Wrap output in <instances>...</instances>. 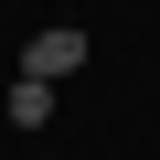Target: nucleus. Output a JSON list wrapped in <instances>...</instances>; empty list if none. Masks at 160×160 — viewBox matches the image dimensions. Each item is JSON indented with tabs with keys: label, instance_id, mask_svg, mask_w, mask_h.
Returning <instances> with one entry per match:
<instances>
[{
	"label": "nucleus",
	"instance_id": "1",
	"mask_svg": "<svg viewBox=\"0 0 160 160\" xmlns=\"http://www.w3.org/2000/svg\"><path fill=\"white\" fill-rule=\"evenodd\" d=\"M22 75H32V86H64V75H86V32H75V22H43V32L22 43Z\"/></svg>",
	"mask_w": 160,
	"mask_h": 160
},
{
	"label": "nucleus",
	"instance_id": "2",
	"mask_svg": "<svg viewBox=\"0 0 160 160\" xmlns=\"http://www.w3.org/2000/svg\"><path fill=\"white\" fill-rule=\"evenodd\" d=\"M0 118H11V128H53V86L11 75V96H0Z\"/></svg>",
	"mask_w": 160,
	"mask_h": 160
}]
</instances>
